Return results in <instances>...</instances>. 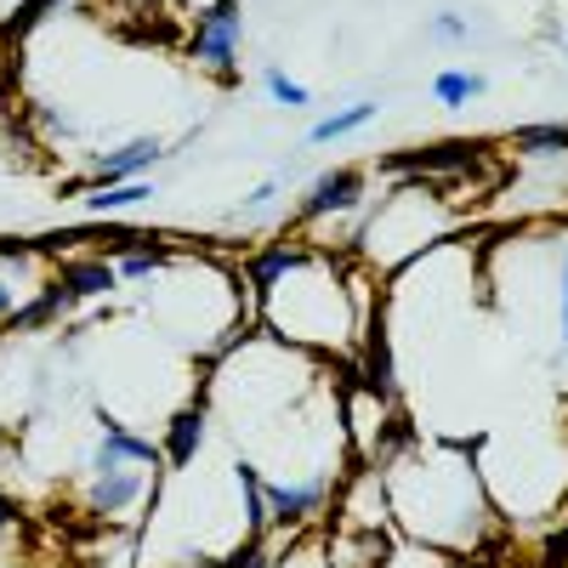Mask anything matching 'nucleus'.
I'll list each match as a JSON object with an SVG mask.
<instances>
[{
    "label": "nucleus",
    "mask_w": 568,
    "mask_h": 568,
    "mask_svg": "<svg viewBox=\"0 0 568 568\" xmlns=\"http://www.w3.org/2000/svg\"><path fill=\"white\" fill-rule=\"evenodd\" d=\"M382 484L393 529L420 551H478L495 535L489 484L460 444L420 449V438H409L393 460H382Z\"/></svg>",
    "instance_id": "obj_1"
},
{
    "label": "nucleus",
    "mask_w": 568,
    "mask_h": 568,
    "mask_svg": "<svg viewBox=\"0 0 568 568\" xmlns=\"http://www.w3.org/2000/svg\"><path fill=\"white\" fill-rule=\"evenodd\" d=\"M256 318L273 342L284 347H307V353H353L364 342V291L358 278L324 251H302V262L284 267L278 284H267Z\"/></svg>",
    "instance_id": "obj_2"
},
{
    "label": "nucleus",
    "mask_w": 568,
    "mask_h": 568,
    "mask_svg": "<svg viewBox=\"0 0 568 568\" xmlns=\"http://www.w3.org/2000/svg\"><path fill=\"white\" fill-rule=\"evenodd\" d=\"M240 45H245V7L240 0H205L194 12V34H187V58L211 80H240Z\"/></svg>",
    "instance_id": "obj_3"
},
{
    "label": "nucleus",
    "mask_w": 568,
    "mask_h": 568,
    "mask_svg": "<svg viewBox=\"0 0 568 568\" xmlns=\"http://www.w3.org/2000/svg\"><path fill=\"white\" fill-rule=\"evenodd\" d=\"M262 489H267L273 529L296 535V529L318 524V517L329 511V500H336V471H313V478H262Z\"/></svg>",
    "instance_id": "obj_4"
},
{
    "label": "nucleus",
    "mask_w": 568,
    "mask_h": 568,
    "mask_svg": "<svg viewBox=\"0 0 568 568\" xmlns=\"http://www.w3.org/2000/svg\"><path fill=\"white\" fill-rule=\"evenodd\" d=\"M142 495L154 500V471L149 466H109V471H85V511L103 517V524H114V517H131L142 506Z\"/></svg>",
    "instance_id": "obj_5"
},
{
    "label": "nucleus",
    "mask_w": 568,
    "mask_h": 568,
    "mask_svg": "<svg viewBox=\"0 0 568 568\" xmlns=\"http://www.w3.org/2000/svg\"><path fill=\"white\" fill-rule=\"evenodd\" d=\"M364 211V171L358 165H336V171H318L307 182V194L296 200V222L313 227V222H329V216H353Z\"/></svg>",
    "instance_id": "obj_6"
},
{
    "label": "nucleus",
    "mask_w": 568,
    "mask_h": 568,
    "mask_svg": "<svg viewBox=\"0 0 568 568\" xmlns=\"http://www.w3.org/2000/svg\"><path fill=\"white\" fill-rule=\"evenodd\" d=\"M165 455H160V444L154 438H142V433H131V426L120 420V415H109V409H98V449H91V460H85V471H109V466H160Z\"/></svg>",
    "instance_id": "obj_7"
},
{
    "label": "nucleus",
    "mask_w": 568,
    "mask_h": 568,
    "mask_svg": "<svg viewBox=\"0 0 568 568\" xmlns=\"http://www.w3.org/2000/svg\"><path fill=\"white\" fill-rule=\"evenodd\" d=\"M40 245L29 240H0V329H12L18 307L40 291Z\"/></svg>",
    "instance_id": "obj_8"
},
{
    "label": "nucleus",
    "mask_w": 568,
    "mask_h": 568,
    "mask_svg": "<svg viewBox=\"0 0 568 568\" xmlns=\"http://www.w3.org/2000/svg\"><path fill=\"white\" fill-rule=\"evenodd\" d=\"M324 557L336 568H387L398 557V535L393 524H336Z\"/></svg>",
    "instance_id": "obj_9"
},
{
    "label": "nucleus",
    "mask_w": 568,
    "mask_h": 568,
    "mask_svg": "<svg viewBox=\"0 0 568 568\" xmlns=\"http://www.w3.org/2000/svg\"><path fill=\"white\" fill-rule=\"evenodd\" d=\"M171 149L160 136H131V142H120V149H109V154H98V165H91V187H109V182H136V176H149L160 160H165Z\"/></svg>",
    "instance_id": "obj_10"
},
{
    "label": "nucleus",
    "mask_w": 568,
    "mask_h": 568,
    "mask_svg": "<svg viewBox=\"0 0 568 568\" xmlns=\"http://www.w3.org/2000/svg\"><path fill=\"white\" fill-rule=\"evenodd\" d=\"M205 438H211V409H205V404H182V409L171 415V426H165V438H160L165 471H187V466L200 460Z\"/></svg>",
    "instance_id": "obj_11"
},
{
    "label": "nucleus",
    "mask_w": 568,
    "mask_h": 568,
    "mask_svg": "<svg viewBox=\"0 0 568 568\" xmlns=\"http://www.w3.org/2000/svg\"><path fill=\"white\" fill-rule=\"evenodd\" d=\"M58 284L69 291V302L80 307V302L109 296L114 284H120V273H114V256L109 251H85V256H63L58 262Z\"/></svg>",
    "instance_id": "obj_12"
},
{
    "label": "nucleus",
    "mask_w": 568,
    "mask_h": 568,
    "mask_svg": "<svg viewBox=\"0 0 568 568\" xmlns=\"http://www.w3.org/2000/svg\"><path fill=\"white\" fill-rule=\"evenodd\" d=\"M233 484H240V511H245V540H267L273 517H267V489H262V466L256 460H233Z\"/></svg>",
    "instance_id": "obj_13"
},
{
    "label": "nucleus",
    "mask_w": 568,
    "mask_h": 568,
    "mask_svg": "<svg viewBox=\"0 0 568 568\" xmlns=\"http://www.w3.org/2000/svg\"><path fill=\"white\" fill-rule=\"evenodd\" d=\"M302 240H278V245H267V251H256V256H245V291H251V302H262V291H267V284H278L284 278V267H291V262H302Z\"/></svg>",
    "instance_id": "obj_14"
},
{
    "label": "nucleus",
    "mask_w": 568,
    "mask_h": 568,
    "mask_svg": "<svg viewBox=\"0 0 568 568\" xmlns=\"http://www.w3.org/2000/svg\"><path fill=\"white\" fill-rule=\"evenodd\" d=\"M393 171H415V176H433V171H466V165H478V142H433V149H420V154H398L387 160Z\"/></svg>",
    "instance_id": "obj_15"
},
{
    "label": "nucleus",
    "mask_w": 568,
    "mask_h": 568,
    "mask_svg": "<svg viewBox=\"0 0 568 568\" xmlns=\"http://www.w3.org/2000/svg\"><path fill=\"white\" fill-rule=\"evenodd\" d=\"M74 302H69V291H63V284H58V273H45L40 278V291L18 307V318H12V329H52L63 313H69Z\"/></svg>",
    "instance_id": "obj_16"
},
{
    "label": "nucleus",
    "mask_w": 568,
    "mask_h": 568,
    "mask_svg": "<svg viewBox=\"0 0 568 568\" xmlns=\"http://www.w3.org/2000/svg\"><path fill=\"white\" fill-rule=\"evenodd\" d=\"M171 262H176V245H171L165 233H160L154 245L120 251V256H114V273H120V284H149V278H160V273H165Z\"/></svg>",
    "instance_id": "obj_17"
},
{
    "label": "nucleus",
    "mask_w": 568,
    "mask_h": 568,
    "mask_svg": "<svg viewBox=\"0 0 568 568\" xmlns=\"http://www.w3.org/2000/svg\"><path fill=\"white\" fill-rule=\"evenodd\" d=\"M160 194V187L149 176H136V182H109V187H91L85 194V211L91 216H120V211H136V205H149Z\"/></svg>",
    "instance_id": "obj_18"
},
{
    "label": "nucleus",
    "mask_w": 568,
    "mask_h": 568,
    "mask_svg": "<svg viewBox=\"0 0 568 568\" xmlns=\"http://www.w3.org/2000/svg\"><path fill=\"white\" fill-rule=\"evenodd\" d=\"M375 114H382V103H347V109H329L324 120L307 125V142H313V149H318V142H342V136L364 131Z\"/></svg>",
    "instance_id": "obj_19"
},
{
    "label": "nucleus",
    "mask_w": 568,
    "mask_h": 568,
    "mask_svg": "<svg viewBox=\"0 0 568 568\" xmlns=\"http://www.w3.org/2000/svg\"><path fill=\"white\" fill-rule=\"evenodd\" d=\"M511 149H517V154H535V160H557V154H568V125H562V120L517 125V131H511Z\"/></svg>",
    "instance_id": "obj_20"
},
{
    "label": "nucleus",
    "mask_w": 568,
    "mask_h": 568,
    "mask_svg": "<svg viewBox=\"0 0 568 568\" xmlns=\"http://www.w3.org/2000/svg\"><path fill=\"white\" fill-rule=\"evenodd\" d=\"M484 91H489V80L471 74V69H444V74L433 80V98H438L444 109H466V103H478Z\"/></svg>",
    "instance_id": "obj_21"
},
{
    "label": "nucleus",
    "mask_w": 568,
    "mask_h": 568,
    "mask_svg": "<svg viewBox=\"0 0 568 568\" xmlns=\"http://www.w3.org/2000/svg\"><path fill=\"white\" fill-rule=\"evenodd\" d=\"M63 7H69V0H23V7L7 18V29H0V40H23L34 23H45V18L63 12Z\"/></svg>",
    "instance_id": "obj_22"
},
{
    "label": "nucleus",
    "mask_w": 568,
    "mask_h": 568,
    "mask_svg": "<svg viewBox=\"0 0 568 568\" xmlns=\"http://www.w3.org/2000/svg\"><path fill=\"white\" fill-rule=\"evenodd\" d=\"M262 85H267V98H273L278 109H307V103H313V91H307L302 80H291L284 69H267V74H262Z\"/></svg>",
    "instance_id": "obj_23"
},
{
    "label": "nucleus",
    "mask_w": 568,
    "mask_h": 568,
    "mask_svg": "<svg viewBox=\"0 0 568 568\" xmlns=\"http://www.w3.org/2000/svg\"><path fill=\"white\" fill-rule=\"evenodd\" d=\"M222 568H273V557H267V540H245L233 557H222Z\"/></svg>",
    "instance_id": "obj_24"
},
{
    "label": "nucleus",
    "mask_w": 568,
    "mask_h": 568,
    "mask_svg": "<svg viewBox=\"0 0 568 568\" xmlns=\"http://www.w3.org/2000/svg\"><path fill=\"white\" fill-rule=\"evenodd\" d=\"M23 529V506H18V495H7V489H0V540H7V535H18Z\"/></svg>",
    "instance_id": "obj_25"
},
{
    "label": "nucleus",
    "mask_w": 568,
    "mask_h": 568,
    "mask_svg": "<svg viewBox=\"0 0 568 568\" xmlns=\"http://www.w3.org/2000/svg\"><path fill=\"white\" fill-rule=\"evenodd\" d=\"M557 284H562V291H557V329H562V347H568V245H562V256H557Z\"/></svg>",
    "instance_id": "obj_26"
},
{
    "label": "nucleus",
    "mask_w": 568,
    "mask_h": 568,
    "mask_svg": "<svg viewBox=\"0 0 568 568\" xmlns=\"http://www.w3.org/2000/svg\"><path fill=\"white\" fill-rule=\"evenodd\" d=\"M433 34L449 40V45H460V40H466V18H460V12H438V18H433Z\"/></svg>",
    "instance_id": "obj_27"
},
{
    "label": "nucleus",
    "mask_w": 568,
    "mask_h": 568,
    "mask_svg": "<svg viewBox=\"0 0 568 568\" xmlns=\"http://www.w3.org/2000/svg\"><path fill=\"white\" fill-rule=\"evenodd\" d=\"M273 200H278V182H273V176H267V182H262V187H256V194H251V200H245V205H240V211H245V216H251V211H262V205H273Z\"/></svg>",
    "instance_id": "obj_28"
},
{
    "label": "nucleus",
    "mask_w": 568,
    "mask_h": 568,
    "mask_svg": "<svg viewBox=\"0 0 568 568\" xmlns=\"http://www.w3.org/2000/svg\"><path fill=\"white\" fill-rule=\"evenodd\" d=\"M12 455V433H7V426H0V460H7Z\"/></svg>",
    "instance_id": "obj_29"
}]
</instances>
